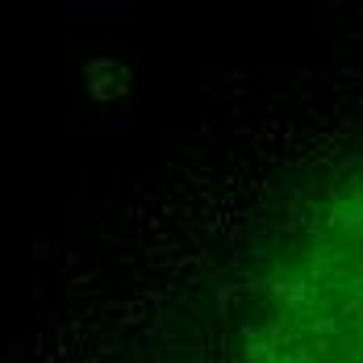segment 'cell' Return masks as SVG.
<instances>
[{
    "label": "cell",
    "mask_w": 363,
    "mask_h": 363,
    "mask_svg": "<svg viewBox=\"0 0 363 363\" xmlns=\"http://www.w3.org/2000/svg\"><path fill=\"white\" fill-rule=\"evenodd\" d=\"M242 363H363V163L272 255L242 326Z\"/></svg>",
    "instance_id": "cell-1"
}]
</instances>
